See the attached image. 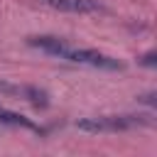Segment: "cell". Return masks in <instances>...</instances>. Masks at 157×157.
Wrapping results in <instances>:
<instances>
[{
	"mask_svg": "<svg viewBox=\"0 0 157 157\" xmlns=\"http://www.w3.org/2000/svg\"><path fill=\"white\" fill-rule=\"evenodd\" d=\"M140 64H142V66H155V52H147V54L140 59Z\"/></svg>",
	"mask_w": 157,
	"mask_h": 157,
	"instance_id": "obj_7",
	"label": "cell"
},
{
	"mask_svg": "<svg viewBox=\"0 0 157 157\" xmlns=\"http://www.w3.org/2000/svg\"><path fill=\"white\" fill-rule=\"evenodd\" d=\"M27 44L34 47V49H42V52H47L52 56H59V59H64L66 52H69V47H71L66 39L54 37V34H34V37H27Z\"/></svg>",
	"mask_w": 157,
	"mask_h": 157,
	"instance_id": "obj_5",
	"label": "cell"
},
{
	"mask_svg": "<svg viewBox=\"0 0 157 157\" xmlns=\"http://www.w3.org/2000/svg\"><path fill=\"white\" fill-rule=\"evenodd\" d=\"M140 125H152V115H101V118H83L76 123L83 132H120Z\"/></svg>",
	"mask_w": 157,
	"mask_h": 157,
	"instance_id": "obj_1",
	"label": "cell"
},
{
	"mask_svg": "<svg viewBox=\"0 0 157 157\" xmlns=\"http://www.w3.org/2000/svg\"><path fill=\"white\" fill-rule=\"evenodd\" d=\"M42 5L59 10V12H71V15H96L103 12V5L98 0H39Z\"/></svg>",
	"mask_w": 157,
	"mask_h": 157,
	"instance_id": "obj_4",
	"label": "cell"
},
{
	"mask_svg": "<svg viewBox=\"0 0 157 157\" xmlns=\"http://www.w3.org/2000/svg\"><path fill=\"white\" fill-rule=\"evenodd\" d=\"M152 98H155V93H145V96H140L137 101H142V103H152Z\"/></svg>",
	"mask_w": 157,
	"mask_h": 157,
	"instance_id": "obj_8",
	"label": "cell"
},
{
	"mask_svg": "<svg viewBox=\"0 0 157 157\" xmlns=\"http://www.w3.org/2000/svg\"><path fill=\"white\" fill-rule=\"evenodd\" d=\"M0 125H7V128H27V130L42 132V128H37V125H34L29 118H25L22 113L7 110V108H0Z\"/></svg>",
	"mask_w": 157,
	"mask_h": 157,
	"instance_id": "obj_6",
	"label": "cell"
},
{
	"mask_svg": "<svg viewBox=\"0 0 157 157\" xmlns=\"http://www.w3.org/2000/svg\"><path fill=\"white\" fill-rule=\"evenodd\" d=\"M0 93H5V96H15V98H22V101L32 103L34 108H47V103H49L47 91L37 88V86H15V83H5V81H0Z\"/></svg>",
	"mask_w": 157,
	"mask_h": 157,
	"instance_id": "obj_3",
	"label": "cell"
},
{
	"mask_svg": "<svg viewBox=\"0 0 157 157\" xmlns=\"http://www.w3.org/2000/svg\"><path fill=\"white\" fill-rule=\"evenodd\" d=\"M69 61H76V64H86V66H96V69H108V71H120L123 64L98 49H83V47H69L66 56Z\"/></svg>",
	"mask_w": 157,
	"mask_h": 157,
	"instance_id": "obj_2",
	"label": "cell"
}]
</instances>
